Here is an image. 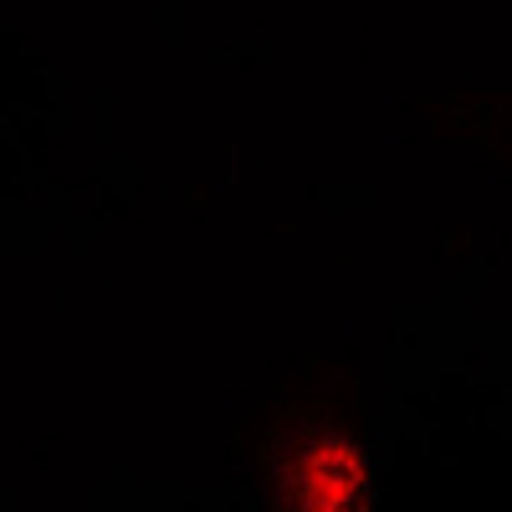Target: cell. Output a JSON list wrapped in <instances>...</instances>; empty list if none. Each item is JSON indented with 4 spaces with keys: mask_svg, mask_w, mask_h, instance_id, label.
<instances>
[{
    "mask_svg": "<svg viewBox=\"0 0 512 512\" xmlns=\"http://www.w3.org/2000/svg\"><path fill=\"white\" fill-rule=\"evenodd\" d=\"M359 482H364L359 456L349 446L328 441V446L308 451L303 472H297V502L303 507H344V502H354Z\"/></svg>",
    "mask_w": 512,
    "mask_h": 512,
    "instance_id": "obj_1",
    "label": "cell"
}]
</instances>
